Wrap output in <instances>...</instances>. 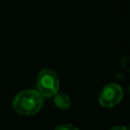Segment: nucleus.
Listing matches in <instances>:
<instances>
[{"label": "nucleus", "instance_id": "2", "mask_svg": "<svg viewBox=\"0 0 130 130\" xmlns=\"http://www.w3.org/2000/svg\"><path fill=\"white\" fill-rule=\"evenodd\" d=\"M37 90L44 98H52L59 90V78L57 73L49 68L43 69L37 77Z\"/></svg>", "mask_w": 130, "mask_h": 130}, {"label": "nucleus", "instance_id": "6", "mask_svg": "<svg viewBox=\"0 0 130 130\" xmlns=\"http://www.w3.org/2000/svg\"><path fill=\"white\" fill-rule=\"evenodd\" d=\"M128 64H129V58H124L123 60H122V63H121V65H122V67L125 69V70H129V66H128Z\"/></svg>", "mask_w": 130, "mask_h": 130}, {"label": "nucleus", "instance_id": "5", "mask_svg": "<svg viewBox=\"0 0 130 130\" xmlns=\"http://www.w3.org/2000/svg\"><path fill=\"white\" fill-rule=\"evenodd\" d=\"M55 130H79V129L71 124H63V125L58 126Z\"/></svg>", "mask_w": 130, "mask_h": 130}, {"label": "nucleus", "instance_id": "7", "mask_svg": "<svg viewBox=\"0 0 130 130\" xmlns=\"http://www.w3.org/2000/svg\"><path fill=\"white\" fill-rule=\"evenodd\" d=\"M110 130H128V129L126 127H124V126H116V127L111 128Z\"/></svg>", "mask_w": 130, "mask_h": 130}, {"label": "nucleus", "instance_id": "4", "mask_svg": "<svg viewBox=\"0 0 130 130\" xmlns=\"http://www.w3.org/2000/svg\"><path fill=\"white\" fill-rule=\"evenodd\" d=\"M53 98H54V105L60 110H67L71 105L70 98L64 92H57Z\"/></svg>", "mask_w": 130, "mask_h": 130}, {"label": "nucleus", "instance_id": "1", "mask_svg": "<svg viewBox=\"0 0 130 130\" xmlns=\"http://www.w3.org/2000/svg\"><path fill=\"white\" fill-rule=\"evenodd\" d=\"M44 105V96L35 89H26L17 93L12 101L13 110L20 115H35Z\"/></svg>", "mask_w": 130, "mask_h": 130}, {"label": "nucleus", "instance_id": "3", "mask_svg": "<svg viewBox=\"0 0 130 130\" xmlns=\"http://www.w3.org/2000/svg\"><path fill=\"white\" fill-rule=\"evenodd\" d=\"M123 94V88L118 83H108L99 93V104L104 108H112L122 101Z\"/></svg>", "mask_w": 130, "mask_h": 130}]
</instances>
